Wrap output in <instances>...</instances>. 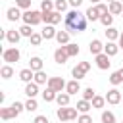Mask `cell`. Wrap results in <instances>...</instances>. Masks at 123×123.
I'll list each match as a JSON object with an SVG mask.
<instances>
[{"label":"cell","mask_w":123,"mask_h":123,"mask_svg":"<svg viewBox=\"0 0 123 123\" xmlns=\"http://www.w3.org/2000/svg\"><path fill=\"white\" fill-rule=\"evenodd\" d=\"M110 83H111L113 86H117V85H121V83H123V77H121V71H113V73L110 75Z\"/></svg>","instance_id":"obj_29"},{"label":"cell","mask_w":123,"mask_h":123,"mask_svg":"<svg viewBox=\"0 0 123 123\" xmlns=\"http://www.w3.org/2000/svg\"><path fill=\"white\" fill-rule=\"evenodd\" d=\"M108 2H110V4H111V2H117V0H108Z\"/></svg>","instance_id":"obj_51"},{"label":"cell","mask_w":123,"mask_h":123,"mask_svg":"<svg viewBox=\"0 0 123 123\" xmlns=\"http://www.w3.org/2000/svg\"><path fill=\"white\" fill-rule=\"evenodd\" d=\"M65 85H67V83H65L62 77H50V79H48V88L56 90L58 94H60V92L65 88Z\"/></svg>","instance_id":"obj_5"},{"label":"cell","mask_w":123,"mask_h":123,"mask_svg":"<svg viewBox=\"0 0 123 123\" xmlns=\"http://www.w3.org/2000/svg\"><path fill=\"white\" fill-rule=\"evenodd\" d=\"M56 40L60 42V44H69V31H58V35H56Z\"/></svg>","instance_id":"obj_21"},{"label":"cell","mask_w":123,"mask_h":123,"mask_svg":"<svg viewBox=\"0 0 123 123\" xmlns=\"http://www.w3.org/2000/svg\"><path fill=\"white\" fill-rule=\"evenodd\" d=\"M29 69H33L35 73H37V71H42V60H40L38 56L31 58V60H29Z\"/></svg>","instance_id":"obj_17"},{"label":"cell","mask_w":123,"mask_h":123,"mask_svg":"<svg viewBox=\"0 0 123 123\" xmlns=\"http://www.w3.org/2000/svg\"><path fill=\"white\" fill-rule=\"evenodd\" d=\"M119 48H123V33L119 35Z\"/></svg>","instance_id":"obj_48"},{"label":"cell","mask_w":123,"mask_h":123,"mask_svg":"<svg viewBox=\"0 0 123 123\" xmlns=\"http://www.w3.org/2000/svg\"><path fill=\"white\" fill-rule=\"evenodd\" d=\"M86 15L81 13L79 10H71L65 13V27L69 33H81L86 29Z\"/></svg>","instance_id":"obj_1"},{"label":"cell","mask_w":123,"mask_h":123,"mask_svg":"<svg viewBox=\"0 0 123 123\" xmlns=\"http://www.w3.org/2000/svg\"><path fill=\"white\" fill-rule=\"evenodd\" d=\"M119 71H121V77H123V67H121V69H119Z\"/></svg>","instance_id":"obj_50"},{"label":"cell","mask_w":123,"mask_h":123,"mask_svg":"<svg viewBox=\"0 0 123 123\" xmlns=\"http://www.w3.org/2000/svg\"><path fill=\"white\" fill-rule=\"evenodd\" d=\"M54 8H56V6H54L52 0H42V2H40V12H42V13H50V12H54Z\"/></svg>","instance_id":"obj_20"},{"label":"cell","mask_w":123,"mask_h":123,"mask_svg":"<svg viewBox=\"0 0 123 123\" xmlns=\"http://www.w3.org/2000/svg\"><path fill=\"white\" fill-rule=\"evenodd\" d=\"M0 117L8 121V119H13V117H17V115H15V111H13L12 108H0Z\"/></svg>","instance_id":"obj_23"},{"label":"cell","mask_w":123,"mask_h":123,"mask_svg":"<svg viewBox=\"0 0 123 123\" xmlns=\"http://www.w3.org/2000/svg\"><path fill=\"white\" fill-rule=\"evenodd\" d=\"M69 4L73 6V10H79V6L83 4V0H69Z\"/></svg>","instance_id":"obj_47"},{"label":"cell","mask_w":123,"mask_h":123,"mask_svg":"<svg viewBox=\"0 0 123 123\" xmlns=\"http://www.w3.org/2000/svg\"><path fill=\"white\" fill-rule=\"evenodd\" d=\"M56 96H58V92H56V90H52V88H46V90L42 92L44 102H54V100H56Z\"/></svg>","instance_id":"obj_28"},{"label":"cell","mask_w":123,"mask_h":123,"mask_svg":"<svg viewBox=\"0 0 123 123\" xmlns=\"http://www.w3.org/2000/svg\"><path fill=\"white\" fill-rule=\"evenodd\" d=\"M88 50H90V54H92V56H98V54H102V52H104V44H102L98 38H94V40H90Z\"/></svg>","instance_id":"obj_10"},{"label":"cell","mask_w":123,"mask_h":123,"mask_svg":"<svg viewBox=\"0 0 123 123\" xmlns=\"http://www.w3.org/2000/svg\"><path fill=\"white\" fill-rule=\"evenodd\" d=\"M15 6L21 10H29L31 8V0H15Z\"/></svg>","instance_id":"obj_42"},{"label":"cell","mask_w":123,"mask_h":123,"mask_svg":"<svg viewBox=\"0 0 123 123\" xmlns=\"http://www.w3.org/2000/svg\"><path fill=\"white\" fill-rule=\"evenodd\" d=\"M110 63H111V62H110V56H108V54L102 52V54L96 56V65H98V69H108Z\"/></svg>","instance_id":"obj_9"},{"label":"cell","mask_w":123,"mask_h":123,"mask_svg":"<svg viewBox=\"0 0 123 123\" xmlns=\"http://www.w3.org/2000/svg\"><path fill=\"white\" fill-rule=\"evenodd\" d=\"M119 2H121V4H123V0H119Z\"/></svg>","instance_id":"obj_52"},{"label":"cell","mask_w":123,"mask_h":123,"mask_svg":"<svg viewBox=\"0 0 123 123\" xmlns=\"http://www.w3.org/2000/svg\"><path fill=\"white\" fill-rule=\"evenodd\" d=\"M79 90H81V85H79L77 79H73V81H69V83L65 85V92H67L69 96H71V94H77Z\"/></svg>","instance_id":"obj_12"},{"label":"cell","mask_w":123,"mask_h":123,"mask_svg":"<svg viewBox=\"0 0 123 123\" xmlns=\"http://www.w3.org/2000/svg\"><path fill=\"white\" fill-rule=\"evenodd\" d=\"M102 123H115L113 111H102Z\"/></svg>","instance_id":"obj_32"},{"label":"cell","mask_w":123,"mask_h":123,"mask_svg":"<svg viewBox=\"0 0 123 123\" xmlns=\"http://www.w3.org/2000/svg\"><path fill=\"white\" fill-rule=\"evenodd\" d=\"M96 10L100 12V15H104V13H110V6H108V4H102V2H100V4H96Z\"/></svg>","instance_id":"obj_43"},{"label":"cell","mask_w":123,"mask_h":123,"mask_svg":"<svg viewBox=\"0 0 123 123\" xmlns=\"http://www.w3.org/2000/svg\"><path fill=\"white\" fill-rule=\"evenodd\" d=\"M121 94H123V90H121Z\"/></svg>","instance_id":"obj_53"},{"label":"cell","mask_w":123,"mask_h":123,"mask_svg":"<svg viewBox=\"0 0 123 123\" xmlns=\"http://www.w3.org/2000/svg\"><path fill=\"white\" fill-rule=\"evenodd\" d=\"M37 108H38V104H37L35 98H29V100L25 102V110H27V111H35Z\"/></svg>","instance_id":"obj_37"},{"label":"cell","mask_w":123,"mask_h":123,"mask_svg":"<svg viewBox=\"0 0 123 123\" xmlns=\"http://www.w3.org/2000/svg\"><path fill=\"white\" fill-rule=\"evenodd\" d=\"M119 35H121V33H119L115 27H108V29H106V37H108V40H111V42H113L115 38L119 40Z\"/></svg>","instance_id":"obj_24"},{"label":"cell","mask_w":123,"mask_h":123,"mask_svg":"<svg viewBox=\"0 0 123 123\" xmlns=\"http://www.w3.org/2000/svg\"><path fill=\"white\" fill-rule=\"evenodd\" d=\"M33 83H37V85H44V83H48V77H46V73H44V71H37V73H35V79H33Z\"/></svg>","instance_id":"obj_27"},{"label":"cell","mask_w":123,"mask_h":123,"mask_svg":"<svg viewBox=\"0 0 123 123\" xmlns=\"http://www.w3.org/2000/svg\"><path fill=\"white\" fill-rule=\"evenodd\" d=\"M2 58H4V62H8V65L10 63H13V62H19V58H21V52L13 46V48H6L4 52H2Z\"/></svg>","instance_id":"obj_4"},{"label":"cell","mask_w":123,"mask_h":123,"mask_svg":"<svg viewBox=\"0 0 123 123\" xmlns=\"http://www.w3.org/2000/svg\"><path fill=\"white\" fill-rule=\"evenodd\" d=\"M65 52H67L69 58H71V56H77V54H79V46L73 44V42H69V44H65Z\"/></svg>","instance_id":"obj_31"},{"label":"cell","mask_w":123,"mask_h":123,"mask_svg":"<svg viewBox=\"0 0 123 123\" xmlns=\"http://www.w3.org/2000/svg\"><path fill=\"white\" fill-rule=\"evenodd\" d=\"M100 23L108 29V27H111V23H113V15L111 13H104V15H100Z\"/></svg>","instance_id":"obj_30"},{"label":"cell","mask_w":123,"mask_h":123,"mask_svg":"<svg viewBox=\"0 0 123 123\" xmlns=\"http://www.w3.org/2000/svg\"><path fill=\"white\" fill-rule=\"evenodd\" d=\"M77 123H92V117L88 113H81L79 119H77Z\"/></svg>","instance_id":"obj_44"},{"label":"cell","mask_w":123,"mask_h":123,"mask_svg":"<svg viewBox=\"0 0 123 123\" xmlns=\"http://www.w3.org/2000/svg\"><path fill=\"white\" fill-rule=\"evenodd\" d=\"M19 33H21V37H29V38L35 35V31L31 29V25H23V27L19 29Z\"/></svg>","instance_id":"obj_35"},{"label":"cell","mask_w":123,"mask_h":123,"mask_svg":"<svg viewBox=\"0 0 123 123\" xmlns=\"http://www.w3.org/2000/svg\"><path fill=\"white\" fill-rule=\"evenodd\" d=\"M23 21H25V25H38L40 21H42V12H37V10H27L25 13H23V17H21Z\"/></svg>","instance_id":"obj_3"},{"label":"cell","mask_w":123,"mask_h":123,"mask_svg":"<svg viewBox=\"0 0 123 123\" xmlns=\"http://www.w3.org/2000/svg\"><path fill=\"white\" fill-rule=\"evenodd\" d=\"M10 108H12L13 111H15V115H19V113H21V111L25 110V104H21V102H17V100H15V102H13V104H12Z\"/></svg>","instance_id":"obj_39"},{"label":"cell","mask_w":123,"mask_h":123,"mask_svg":"<svg viewBox=\"0 0 123 123\" xmlns=\"http://www.w3.org/2000/svg\"><path fill=\"white\" fill-rule=\"evenodd\" d=\"M0 75H2L4 79H10V77L13 75V67H12V65H4V67L0 69Z\"/></svg>","instance_id":"obj_33"},{"label":"cell","mask_w":123,"mask_h":123,"mask_svg":"<svg viewBox=\"0 0 123 123\" xmlns=\"http://www.w3.org/2000/svg\"><path fill=\"white\" fill-rule=\"evenodd\" d=\"M104 102H106V96H94L92 98V108H104Z\"/></svg>","instance_id":"obj_34"},{"label":"cell","mask_w":123,"mask_h":123,"mask_svg":"<svg viewBox=\"0 0 123 123\" xmlns=\"http://www.w3.org/2000/svg\"><path fill=\"white\" fill-rule=\"evenodd\" d=\"M121 17H123V13H121Z\"/></svg>","instance_id":"obj_54"},{"label":"cell","mask_w":123,"mask_h":123,"mask_svg":"<svg viewBox=\"0 0 123 123\" xmlns=\"http://www.w3.org/2000/svg\"><path fill=\"white\" fill-rule=\"evenodd\" d=\"M67 58H69V56H67V52H65V46H60V48L54 52V62H56V63H60V65H62V63H65V62H67Z\"/></svg>","instance_id":"obj_8"},{"label":"cell","mask_w":123,"mask_h":123,"mask_svg":"<svg viewBox=\"0 0 123 123\" xmlns=\"http://www.w3.org/2000/svg\"><path fill=\"white\" fill-rule=\"evenodd\" d=\"M106 102L108 104H119L121 102V90H117V88H111V90H108V94H106Z\"/></svg>","instance_id":"obj_7"},{"label":"cell","mask_w":123,"mask_h":123,"mask_svg":"<svg viewBox=\"0 0 123 123\" xmlns=\"http://www.w3.org/2000/svg\"><path fill=\"white\" fill-rule=\"evenodd\" d=\"M19 79H21L23 83H31V81L35 79V71L29 69V67H27V69H21V71H19Z\"/></svg>","instance_id":"obj_15"},{"label":"cell","mask_w":123,"mask_h":123,"mask_svg":"<svg viewBox=\"0 0 123 123\" xmlns=\"http://www.w3.org/2000/svg\"><path fill=\"white\" fill-rule=\"evenodd\" d=\"M19 38H21V33H19V31H15V29H10V31H6V40H8V42H12V44H17V42H19Z\"/></svg>","instance_id":"obj_11"},{"label":"cell","mask_w":123,"mask_h":123,"mask_svg":"<svg viewBox=\"0 0 123 123\" xmlns=\"http://www.w3.org/2000/svg\"><path fill=\"white\" fill-rule=\"evenodd\" d=\"M79 67H81L83 71H88V69H90V63H88V62H79Z\"/></svg>","instance_id":"obj_46"},{"label":"cell","mask_w":123,"mask_h":123,"mask_svg":"<svg viewBox=\"0 0 123 123\" xmlns=\"http://www.w3.org/2000/svg\"><path fill=\"white\" fill-rule=\"evenodd\" d=\"M25 94H27L29 98H35V96L38 94V85H37V83H27V85H25Z\"/></svg>","instance_id":"obj_18"},{"label":"cell","mask_w":123,"mask_h":123,"mask_svg":"<svg viewBox=\"0 0 123 123\" xmlns=\"http://www.w3.org/2000/svg\"><path fill=\"white\" fill-rule=\"evenodd\" d=\"M90 108H92V104H90L88 100H79V102H77V110H79L81 113H88Z\"/></svg>","instance_id":"obj_25"},{"label":"cell","mask_w":123,"mask_h":123,"mask_svg":"<svg viewBox=\"0 0 123 123\" xmlns=\"http://www.w3.org/2000/svg\"><path fill=\"white\" fill-rule=\"evenodd\" d=\"M29 40H31V44H33V46H38V44L42 42V33H35Z\"/></svg>","instance_id":"obj_41"},{"label":"cell","mask_w":123,"mask_h":123,"mask_svg":"<svg viewBox=\"0 0 123 123\" xmlns=\"http://www.w3.org/2000/svg\"><path fill=\"white\" fill-rule=\"evenodd\" d=\"M85 15H86L88 21H96V19H100V12L96 10V6H90V8L85 12Z\"/></svg>","instance_id":"obj_19"},{"label":"cell","mask_w":123,"mask_h":123,"mask_svg":"<svg viewBox=\"0 0 123 123\" xmlns=\"http://www.w3.org/2000/svg\"><path fill=\"white\" fill-rule=\"evenodd\" d=\"M69 98H71V96H69L67 92H60V94L56 96V102H58L60 108H62V106H69Z\"/></svg>","instance_id":"obj_22"},{"label":"cell","mask_w":123,"mask_h":123,"mask_svg":"<svg viewBox=\"0 0 123 123\" xmlns=\"http://www.w3.org/2000/svg\"><path fill=\"white\" fill-rule=\"evenodd\" d=\"M110 13L111 15H117V13H123V4L117 0V2H111L110 4Z\"/></svg>","instance_id":"obj_26"},{"label":"cell","mask_w":123,"mask_h":123,"mask_svg":"<svg viewBox=\"0 0 123 123\" xmlns=\"http://www.w3.org/2000/svg\"><path fill=\"white\" fill-rule=\"evenodd\" d=\"M42 21L46 25H56L62 21V13L60 12H50V13H42Z\"/></svg>","instance_id":"obj_6"},{"label":"cell","mask_w":123,"mask_h":123,"mask_svg":"<svg viewBox=\"0 0 123 123\" xmlns=\"http://www.w3.org/2000/svg\"><path fill=\"white\" fill-rule=\"evenodd\" d=\"M77 111H79L77 108L62 106V108H58V110H56V115H58V119H60V121H73V119H79Z\"/></svg>","instance_id":"obj_2"},{"label":"cell","mask_w":123,"mask_h":123,"mask_svg":"<svg viewBox=\"0 0 123 123\" xmlns=\"http://www.w3.org/2000/svg\"><path fill=\"white\" fill-rule=\"evenodd\" d=\"M90 2H92V4H94V6H96V4H100V2H102V0H90Z\"/></svg>","instance_id":"obj_49"},{"label":"cell","mask_w":123,"mask_h":123,"mask_svg":"<svg viewBox=\"0 0 123 123\" xmlns=\"http://www.w3.org/2000/svg\"><path fill=\"white\" fill-rule=\"evenodd\" d=\"M71 75H73V77H75V79L79 81V79H83V77L86 75V71H83V69H81V67L77 65V67H73V71H71Z\"/></svg>","instance_id":"obj_38"},{"label":"cell","mask_w":123,"mask_h":123,"mask_svg":"<svg viewBox=\"0 0 123 123\" xmlns=\"http://www.w3.org/2000/svg\"><path fill=\"white\" fill-rule=\"evenodd\" d=\"M54 6H56V12H60V13L67 10V2H65V0H56Z\"/></svg>","instance_id":"obj_40"},{"label":"cell","mask_w":123,"mask_h":123,"mask_svg":"<svg viewBox=\"0 0 123 123\" xmlns=\"http://www.w3.org/2000/svg\"><path fill=\"white\" fill-rule=\"evenodd\" d=\"M96 94H94V90H92V86H88V88H85L83 90V100H88V102H92V98H94Z\"/></svg>","instance_id":"obj_36"},{"label":"cell","mask_w":123,"mask_h":123,"mask_svg":"<svg viewBox=\"0 0 123 123\" xmlns=\"http://www.w3.org/2000/svg\"><path fill=\"white\" fill-rule=\"evenodd\" d=\"M117 50H119V44H115V42H111V40H108V44H104V54H108L110 58L115 56Z\"/></svg>","instance_id":"obj_14"},{"label":"cell","mask_w":123,"mask_h":123,"mask_svg":"<svg viewBox=\"0 0 123 123\" xmlns=\"http://www.w3.org/2000/svg\"><path fill=\"white\" fill-rule=\"evenodd\" d=\"M56 35H58V31L54 29V25H46V27L42 29V38H46V40L56 38Z\"/></svg>","instance_id":"obj_16"},{"label":"cell","mask_w":123,"mask_h":123,"mask_svg":"<svg viewBox=\"0 0 123 123\" xmlns=\"http://www.w3.org/2000/svg\"><path fill=\"white\" fill-rule=\"evenodd\" d=\"M6 17L10 19V21H17L19 17H23V13L19 12V8L15 6V8H8V12H6Z\"/></svg>","instance_id":"obj_13"},{"label":"cell","mask_w":123,"mask_h":123,"mask_svg":"<svg viewBox=\"0 0 123 123\" xmlns=\"http://www.w3.org/2000/svg\"><path fill=\"white\" fill-rule=\"evenodd\" d=\"M33 123H48V117H46V115H37Z\"/></svg>","instance_id":"obj_45"}]
</instances>
